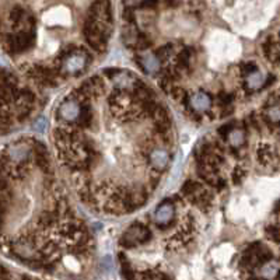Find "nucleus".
<instances>
[{
  "label": "nucleus",
  "instance_id": "obj_7",
  "mask_svg": "<svg viewBox=\"0 0 280 280\" xmlns=\"http://www.w3.org/2000/svg\"><path fill=\"white\" fill-rule=\"evenodd\" d=\"M268 116L272 122H279L280 121V106H273L272 109H269Z\"/></svg>",
  "mask_w": 280,
  "mask_h": 280
},
{
  "label": "nucleus",
  "instance_id": "obj_9",
  "mask_svg": "<svg viewBox=\"0 0 280 280\" xmlns=\"http://www.w3.org/2000/svg\"><path fill=\"white\" fill-rule=\"evenodd\" d=\"M170 52H171V47H170V45H167V47H163V48L157 49L155 55H157L158 58H167Z\"/></svg>",
  "mask_w": 280,
  "mask_h": 280
},
{
  "label": "nucleus",
  "instance_id": "obj_3",
  "mask_svg": "<svg viewBox=\"0 0 280 280\" xmlns=\"http://www.w3.org/2000/svg\"><path fill=\"white\" fill-rule=\"evenodd\" d=\"M87 58H81L80 55L78 56H69L68 60H66V68L70 70V72H76V70H80V69L84 66Z\"/></svg>",
  "mask_w": 280,
  "mask_h": 280
},
{
  "label": "nucleus",
  "instance_id": "obj_2",
  "mask_svg": "<svg viewBox=\"0 0 280 280\" xmlns=\"http://www.w3.org/2000/svg\"><path fill=\"white\" fill-rule=\"evenodd\" d=\"M150 161L157 170H163L165 165L168 164V153L165 150H155L154 153L150 155Z\"/></svg>",
  "mask_w": 280,
  "mask_h": 280
},
{
  "label": "nucleus",
  "instance_id": "obj_4",
  "mask_svg": "<svg viewBox=\"0 0 280 280\" xmlns=\"http://www.w3.org/2000/svg\"><path fill=\"white\" fill-rule=\"evenodd\" d=\"M263 84H265V83H263V76H262L258 70L250 75V77H248V87L259 88L261 86H263Z\"/></svg>",
  "mask_w": 280,
  "mask_h": 280
},
{
  "label": "nucleus",
  "instance_id": "obj_8",
  "mask_svg": "<svg viewBox=\"0 0 280 280\" xmlns=\"http://www.w3.org/2000/svg\"><path fill=\"white\" fill-rule=\"evenodd\" d=\"M266 231H268V234L271 235V238L273 240V241L280 242V230L279 229H276V227H269Z\"/></svg>",
  "mask_w": 280,
  "mask_h": 280
},
{
  "label": "nucleus",
  "instance_id": "obj_6",
  "mask_svg": "<svg viewBox=\"0 0 280 280\" xmlns=\"http://www.w3.org/2000/svg\"><path fill=\"white\" fill-rule=\"evenodd\" d=\"M230 142H231L232 146H235V147H238V146L242 145V142H244V135H242L241 132H231L230 135Z\"/></svg>",
  "mask_w": 280,
  "mask_h": 280
},
{
  "label": "nucleus",
  "instance_id": "obj_10",
  "mask_svg": "<svg viewBox=\"0 0 280 280\" xmlns=\"http://www.w3.org/2000/svg\"><path fill=\"white\" fill-rule=\"evenodd\" d=\"M244 173H242L241 170H235L234 171V174H232V178H234V181L235 182H241L242 181V178H244Z\"/></svg>",
  "mask_w": 280,
  "mask_h": 280
},
{
  "label": "nucleus",
  "instance_id": "obj_1",
  "mask_svg": "<svg viewBox=\"0 0 280 280\" xmlns=\"http://www.w3.org/2000/svg\"><path fill=\"white\" fill-rule=\"evenodd\" d=\"M173 214H174V207H173L171 204H168V203L161 204V206L157 209L154 216L155 223L158 224V227H160V226H161V227H165V224H168V223L171 222Z\"/></svg>",
  "mask_w": 280,
  "mask_h": 280
},
{
  "label": "nucleus",
  "instance_id": "obj_5",
  "mask_svg": "<svg viewBox=\"0 0 280 280\" xmlns=\"http://www.w3.org/2000/svg\"><path fill=\"white\" fill-rule=\"evenodd\" d=\"M209 102H210V100H209V97L206 96V94H198V96H195L192 101L193 106L198 108V109L207 108V106H209Z\"/></svg>",
  "mask_w": 280,
  "mask_h": 280
}]
</instances>
